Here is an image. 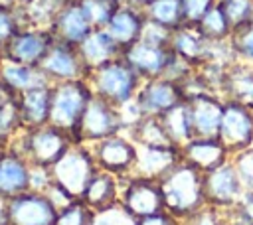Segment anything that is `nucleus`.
Returning a JSON list of instances; mask_svg holds the SVG:
<instances>
[{
	"label": "nucleus",
	"instance_id": "nucleus-23",
	"mask_svg": "<svg viewBox=\"0 0 253 225\" xmlns=\"http://www.w3.org/2000/svg\"><path fill=\"white\" fill-rule=\"evenodd\" d=\"M219 95L225 101H233L253 109V65L245 61H231L225 67Z\"/></svg>",
	"mask_w": 253,
	"mask_h": 225
},
{
	"label": "nucleus",
	"instance_id": "nucleus-37",
	"mask_svg": "<svg viewBox=\"0 0 253 225\" xmlns=\"http://www.w3.org/2000/svg\"><path fill=\"white\" fill-rule=\"evenodd\" d=\"M217 6L233 30L253 22V0H217Z\"/></svg>",
	"mask_w": 253,
	"mask_h": 225
},
{
	"label": "nucleus",
	"instance_id": "nucleus-18",
	"mask_svg": "<svg viewBox=\"0 0 253 225\" xmlns=\"http://www.w3.org/2000/svg\"><path fill=\"white\" fill-rule=\"evenodd\" d=\"M32 189V166L16 150L0 148V197H12Z\"/></svg>",
	"mask_w": 253,
	"mask_h": 225
},
{
	"label": "nucleus",
	"instance_id": "nucleus-5",
	"mask_svg": "<svg viewBox=\"0 0 253 225\" xmlns=\"http://www.w3.org/2000/svg\"><path fill=\"white\" fill-rule=\"evenodd\" d=\"M99 170L89 144H73L51 168V184L79 199L85 186Z\"/></svg>",
	"mask_w": 253,
	"mask_h": 225
},
{
	"label": "nucleus",
	"instance_id": "nucleus-47",
	"mask_svg": "<svg viewBox=\"0 0 253 225\" xmlns=\"http://www.w3.org/2000/svg\"><path fill=\"white\" fill-rule=\"evenodd\" d=\"M126 2H130V4H136V6H140V8H146L152 0H126Z\"/></svg>",
	"mask_w": 253,
	"mask_h": 225
},
{
	"label": "nucleus",
	"instance_id": "nucleus-40",
	"mask_svg": "<svg viewBox=\"0 0 253 225\" xmlns=\"http://www.w3.org/2000/svg\"><path fill=\"white\" fill-rule=\"evenodd\" d=\"M215 4H217V0H180V6H182V24L196 26Z\"/></svg>",
	"mask_w": 253,
	"mask_h": 225
},
{
	"label": "nucleus",
	"instance_id": "nucleus-24",
	"mask_svg": "<svg viewBox=\"0 0 253 225\" xmlns=\"http://www.w3.org/2000/svg\"><path fill=\"white\" fill-rule=\"evenodd\" d=\"M182 160L196 166L200 172H210L217 166H221L223 162L231 160V154L227 152V148L221 144L219 138H192L190 142H186L182 148Z\"/></svg>",
	"mask_w": 253,
	"mask_h": 225
},
{
	"label": "nucleus",
	"instance_id": "nucleus-10",
	"mask_svg": "<svg viewBox=\"0 0 253 225\" xmlns=\"http://www.w3.org/2000/svg\"><path fill=\"white\" fill-rule=\"evenodd\" d=\"M121 203L134 219L166 211V201L160 182L142 176H132L125 180Z\"/></svg>",
	"mask_w": 253,
	"mask_h": 225
},
{
	"label": "nucleus",
	"instance_id": "nucleus-34",
	"mask_svg": "<svg viewBox=\"0 0 253 225\" xmlns=\"http://www.w3.org/2000/svg\"><path fill=\"white\" fill-rule=\"evenodd\" d=\"M24 28H28L24 10L0 2V49Z\"/></svg>",
	"mask_w": 253,
	"mask_h": 225
},
{
	"label": "nucleus",
	"instance_id": "nucleus-35",
	"mask_svg": "<svg viewBox=\"0 0 253 225\" xmlns=\"http://www.w3.org/2000/svg\"><path fill=\"white\" fill-rule=\"evenodd\" d=\"M93 28H107L113 14L125 0H77Z\"/></svg>",
	"mask_w": 253,
	"mask_h": 225
},
{
	"label": "nucleus",
	"instance_id": "nucleus-11",
	"mask_svg": "<svg viewBox=\"0 0 253 225\" xmlns=\"http://www.w3.org/2000/svg\"><path fill=\"white\" fill-rule=\"evenodd\" d=\"M217 138L231 156L253 146V109L233 101H225Z\"/></svg>",
	"mask_w": 253,
	"mask_h": 225
},
{
	"label": "nucleus",
	"instance_id": "nucleus-42",
	"mask_svg": "<svg viewBox=\"0 0 253 225\" xmlns=\"http://www.w3.org/2000/svg\"><path fill=\"white\" fill-rule=\"evenodd\" d=\"M140 39L148 41V43H154V45H162V47H170V39H172V30L152 22L146 18V24H144V30H142V36Z\"/></svg>",
	"mask_w": 253,
	"mask_h": 225
},
{
	"label": "nucleus",
	"instance_id": "nucleus-3",
	"mask_svg": "<svg viewBox=\"0 0 253 225\" xmlns=\"http://www.w3.org/2000/svg\"><path fill=\"white\" fill-rule=\"evenodd\" d=\"M87 81L93 89V95L109 101L115 107L132 101L144 83V79L125 61L123 55L91 69Z\"/></svg>",
	"mask_w": 253,
	"mask_h": 225
},
{
	"label": "nucleus",
	"instance_id": "nucleus-43",
	"mask_svg": "<svg viewBox=\"0 0 253 225\" xmlns=\"http://www.w3.org/2000/svg\"><path fill=\"white\" fill-rule=\"evenodd\" d=\"M239 225H253V189H243L241 197L233 205Z\"/></svg>",
	"mask_w": 253,
	"mask_h": 225
},
{
	"label": "nucleus",
	"instance_id": "nucleus-17",
	"mask_svg": "<svg viewBox=\"0 0 253 225\" xmlns=\"http://www.w3.org/2000/svg\"><path fill=\"white\" fill-rule=\"evenodd\" d=\"M49 32L53 34L55 41L77 47L93 32V26H91L87 14L83 12L81 4L77 0H67L65 6L53 18Z\"/></svg>",
	"mask_w": 253,
	"mask_h": 225
},
{
	"label": "nucleus",
	"instance_id": "nucleus-4",
	"mask_svg": "<svg viewBox=\"0 0 253 225\" xmlns=\"http://www.w3.org/2000/svg\"><path fill=\"white\" fill-rule=\"evenodd\" d=\"M93 99V89L87 79H71L51 83V109H49V124L69 132L75 138L77 126L85 112V107Z\"/></svg>",
	"mask_w": 253,
	"mask_h": 225
},
{
	"label": "nucleus",
	"instance_id": "nucleus-38",
	"mask_svg": "<svg viewBox=\"0 0 253 225\" xmlns=\"http://www.w3.org/2000/svg\"><path fill=\"white\" fill-rule=\"evenodd\" d=\"M229 45L233 49L235 59L253 65V22L233 30L229 38Z\"/></svg>",
	"mask_w": 253,
	"mask_h": 225
},
{
	"label": "nucleus",
	"instance_id": "nucleus-33",
	"mask_svg": "<svg viewBox=\"0 0 253 225\" xmlns=\"http://www.w3.org/2000/svg\"><path fill=\"white\" fill-rule=\"evenodd\" d=\"M67 0H34L24 10L26 24L34 28H49L57 12L65 6Z\"/></svg>",
	"mask_w": 253,
	"mask_h": 225
},
{
	"label": "nucleus",
	"instance_id": "nucleus-30",
	"mask_svg": "<svg viewBox=\"0 0 253 225\" xmlns=\"http://www.w3.org/2000/svg\"><path fill=\"white\" fill-rule=\"evenodd\" d=\"M196 28L200 30V34L208 39V41H211V43H223V41H229V38H231V34H233V28H231V24L227 22V18H225V14L219 10V6L215 4L198 24H196Z\"/></svg>",
	"mask_w": 253,
	"mask_h": 225
},
{
	"label": "nucleus",
	"instance_id": "nucleus-26",
	"mask_svg": "<svg viewBox=\"0 0 253 225\" xmlns=\"http://www.w3.org/2000/svg\"><path fill=\"white\" fill-rule=\"evenodd\" d=\"M77 49H79V55H81L87 71L119 57L123 51L121 45L113 39V36L105 28H93V32L77 45Z\"/></svg>",
	"mask_w": 253,
	"mask_h": 225
},
{
	"label": "nucleus",
	"instance_id": "nucleus-20",
	"mask_svg": "<svg viewBox=\"0 0 253 225\" xmlns=\"http://www.w3.org/2000/svg\"><path fill=\"white\" fill-rule=\"evenodd\" d=\"M16 103H18L24 130L49 124L51 83H43V85H38V87H32V89L18 93Z\"/></svg>",
	"mask_w": 253,
	"mask_h": 225
},
{
	"label": "nucleus",
	"instance_id": "nucleus-12",
	"mask_svg": "<svg viewBox=\"0 0 253 225\" xmlns=\"http://www.w3.org/2000/svg\"><path fill=\"white\" fill-rule=\"evenodd\" d=\"M245 186L239 178V172L231 160L204 174V195L206 203L223 209L233 207L241 197Z\"/></svg>",
	"mask_w": 253,
	"mask_h": 225
},
{
	"label": "nucleus",
	"instance_id": "nucleus-8",
	"mask_svg": "<svg viewBox=\"0 0 253 225\" xmlns=\"http://www.w3.org/2000/svg\"><path fill=\"white\" fill-rule=\"evenodd\" d=\"M53 43H55V38L49 32V28L28 26V28L20 30L2 47V59L40 67V63L43 61V57L47 55V51L51 49Z\"/></svg>",
	"mask_w": 253,
	"mask_h": 225
},
{
	"label": "nucleus",
	"instance_id": "nucleus-41",
	"mask_svg": "<svg viewBox=\"0 0 253 225\" xmlns=\"http://www.w3.org/2000/svg\"><path fill=\"white\" fill-rule=\"evenodd\" d=\"M231 162L235 164L245 189H253V146L235 152L231 156Z\"/></svg>",
	"mask_w": 253,
	"mask_h": 225
},
{
	"label": "nucleus",
	"instance_id": "nucleus-45",
	"mask_svg": "<svg viewBox=\"0 0 253 225\" xmlns=\"http://www.w3.org/2000/svg\"><path fill=\"white\" fill-rule=\"evenodd\" d=\"M4 201H6V199H4ZM4 201L0 203V225H10V219H8V211H6Z\"/></svg>",
	"mask_w": 253,
	"mask_h": 225
},
{
	"label": "nucleus",
	"instance_id": "nucleus-6",
	"mask_svg": "<svg viewBox=\"0 0 253 225\" xmlns=\"http://www.w3.org/2000/svg\"><path fill=\"white\" fill-rule=\"evenodd\" d=\"M121 130H125V124H123L119 107L93 95V99L85 107L75 138H77V144H95L109 136L121 134Z\"/></svg>",
	"mask_w": 253,
	"mask_h": 225
},
{
	"label": "nucleus",
	"instance_id": "nucleus-15",
	"mask_svg": "<svg viewBox=\"0 0 253 225\" xmlns=\"http://www.w3.org/2000/svg\"><path fill=\"white\" fill-rule=\"evenodd\" d=\"M186 103L190 107L194 136L217 138L221 116H223L225 99L221 95H217V93L206 91V93H196V95L186 97Z\"/></svg>",
	"mask_w": 253,
	"mask_h": 225
},
{
	"label": "nucleus",
	"instance_id": "nucleus-25",
	"mask_svg": "<svg viewBox=\"0 0 253 225\" xmlns=\"http://www.w3.org/2000/svg\"><path fill=\"white\" fill-rule=\"evenodd\" d=\"M121 182H123L121 178L99 168L93 174V178L89 180V184L85 186L79 199L83 203H87L93 211H103L121 201V195H119V191L123 189Z\"/></svg>",
	"mask_w": 253,
	"mask_h": 225
},
{
	"label": "nucleus",
	"instance_id": "nucleus-21",
	"mask_svg": "<svg viewBox=\"0 0 253 225\" xmlns=\"http://www.w3.org/2000/svg\"><path fill=\"white\" fill-rule=\"evenodd\" d=\"M170 49L188 65L198 69L210 59L211 51V41H208L196 26L182 24L176 30H172V39H170Z\"/></svg>",
	"mask_w": 253,
	"mask_h": 225
},
{
	"label": "nucleus",
	"instance_id": "nucleus-22",
	"mask_svg": "<svg viewBox=\"0 0 253 225\" xmlns=\"http://www.w3.org/2000/svg\"><path fill=\"white\" fill-rule=\"evenodd\" d=\"M182 160L178 146H136V164L132 176L160 180Z\"/></svg>",
	"mask_w": 253,
	"mask_h": 225
},
{
	"label": "nucleus",
	"instance_id": "nucleus-16",
	"mask_svg": "<svg viewBox=\"0 0 253 225\" xmlns=\"http://www.w3.org/2000/svg\"><path fill=\"white\" fill-rule=\"evenodd\" d=\"M40 69L49 83L87 79V73H89L79 55V49L75 45H67V43H59V41H55L51 45V49L40 63Z\"/></svg>",
	"mask_w": 253,
	"mask_h": 225
},
{
	"label": "nucleus",
	"instance_id": "nucleus-19",
	"mask_svg": "<svg viewBox=\"0 0 253 225\" xmlns=\"http://www.w3.org/2000/svg\"><path fill=\"white\" fill-rule=\"evenodd\" d=\"M144 24H146L144 8L125 0L119 6V10L113 14V18L109 20L105 30L113 36V39L121 45V49H125V47H128V45H132L134 41L140 39Z\"/></svg>",
	"mask_w": 253,
	"mask_h": 225
},
{
	"label": "nucleus",
	"instance_id": "nucleus-48",
	"mask_svg": "<svg viewBox=\"0 0 253 225\" xmlns=\"http://www.w3.org/2000/svg\"><path fill=\"white\" fill-rule=\"evenodd\" d=\"M0 59H2V49H0Z\"/></svg>",
	"mask_w": 253,
	"mask_h": 225
},
{
	"label": "nucleus",
	"instance_id": "nucleus-27",
	"mask_svg": "<svg viewBox=\"0 0 253 225\" xmlns=\"http://www.w3.org/2000/svg\"><path fill=\"white\" fill-rule=\"evenodd\" d=\"M0 83L14 95L49 83L45 75L42 73L40 67L34 65H24V63H14V61H4L0 59Z\"/></svg>",
	"mask_w": 253,
	"mask_h": 225
},
{
	"label": "nucleus",
	"instance_id": "nucleus-44",
	"mask_svg": "<svg viewBox=\"0 0 253 225\" xmlns=\"http://www.w3.org/2000/svg\"><path fill=\"white\" fill-rule=\"evenodd\" d=\"M134 225H174V215L170 211H160L154 215L138 217Z\"/></svg>",
	"mask_w": 253,
	"mask_h": 225
},
{
	"label": "nucleus",
	"instance_id": "nucleus-1",
	"mask_svg": "<svg viewBox=\"0 0 253 225\" xmlns=\"http://www.w3.org/2000/svg\"><path fill=\"white\" fill-rule=\"evenodd\" d=\"M158 182L164 193L166 211H170L172 215L190 217L206 205L204 172H200L196 166L180 160Z\"/></svg>",
	"mask_w": 253,
	"mask_h": 225
},
{
	"label": "nucleus",
	"instance_id": "nucleus-2",
	"mask_svg": "<svg viewBox=\"0 0 253 225\" xmlns=\"http://www.w3.org/2000/svg\"><path fill=\"white\" fill-rule=\"evenodd\" d=\"M73 144L77 142L69 132L53 124H45V126L22 130L8 142V148L24 156L30 162V166L51 168Z\"/></svg>",
	"mask_w": 253,
	"mask_h": 225
},
{
	"label": "nucleus",
	"instance_id": "nucleus-46",
	"mask_svg": "<svg viewBox=\"0 0 253 225\" xmlns=\"http://www.w3.org/2000/svg\"><path fill=\"white\" fill-rule=\"evenodd\" d=\"M4 4H10V6H16V8H26L28 4H32L34 0H2Z\"/></svg>",
	"mask_w": 253,
	"mask_h": 225
},
{
	"label": "nucleus",
	"instance_id": "nucleus-14",
	"mask_svg": "<svg viewBox=\"0 0 253 225\" xmlns=\"http://www.w3.org/2000/svg\"><path fill=\"white\" fill-rule=\"evenodd\" d=\"M121 55L146 81V79H156L166 75L168 65L174 57V51L170 47H162V45H154L144 39H138L132 45L125 47Z\"/></svg>",
	"mask_w": 253,
	"mask_h": 225
},
{
	"label": "nucleus",
	"instance_id": "nucleus-39",
	"mask_svg": "<svg viewBox=\"0 0 253 225\" xmlns=\"http://www.w3.org/2000/svg\"><path fill=\"white\" fill-rule=\"evenodd\" d=\"M136 219L123 207V203H115L103 211H95L91 225H134Z\"/></svg>",
	"mask_w": 253,
	"mask_h": 225
},
{
	"label": "nucleus",
	"instance_id": "nucleus-36",
	"mask_svg": "<svg viewBox=\"0 0 253 225\" xmlns=\"http://www.w3.org/2000/svg\"><path fill=\"white\" fill-rule=\"evenodd\" d=\"M95 211L81 199H73L57 209L55 225H91Z\"/></svg>",
	"mask_w": 253,
	"mask_h": 225
},
{
	"label": "nucleus",
	"instance_id": "nucleus-28",
	"mask_svg": "<svg viewBox=\"0 0 253 225\" xmlns=\"http://www.w3.org/2000/svg\"><path fill=\"white\" fill-rule=\"evenodd\" d=\"M160 122L168 134V138L172 140L174 146L182 148L186 142H190L194 136V126H192V116H190V107L186 103V99L172 107L170 111L160 114Z\"/></svg>",
	"mask_w": 253,
	"mask_h": 225
},
{
	"label": "nucleus",
	"instance_id": "nucleus-7",
	"mask_svg": "<svg viewBox=\"0 0 253 225\" xmlns=\"http://www.w3.org/2000/svg\"><path fill=\"white\" fill-rule=\"evenodd\" d=\"M10 225H55L57 207L45 191H22L4 201Z\"/></svg>",
	"mask_w": 253,
	"mask_h": 225
},
{
	"label": "nucleus",
	"instance_id": "nucleus-31",
	"mask_svg": "<svg viewBox=\"0 0 253 225\" xmlns=\"http://www.w3.org/2000/svg\"><path fill=\"white\" fill-rule=\"evenodd\" d=\"M22 130H24V124L18 111L16 95H8L0 101V144L6 146Z\"/></svg>",
	"mask_w": 253,
	"mask_h": 225
},
{
	"label": "nucleus",
	"instance_id": "nucleus-9",
	"mask_svg": "<svg viewBox=\"0 0 253 225\" xmlns=\"http://www.w3.org/2000/svg\"><path fill=\"white\" fill-rule=\"evenodd\" d=\"M89 146H91L95 162L101 170H105L121 180H128V176L134 174L136 144L128 136L115 134V136H109V138L99 140Z\"/></svg>",
	"mask_w": 253,
	"mask_h": 225
},
{
	"label": "nucleus",
	"instance_id": "nucleus-49",
	"mask_svg": "<svg viewBox=\"0 0 253 225\" xmlns=\"http://www.w3.org/2000/svg\"><path fill=\"white\" fill-rule=\"evenodd\" d=\"M0 148H2V144H0Z\"/></svg>",
	"mask_w": 253,
	"mask_h": 225
},
{
	"label": "nucleus",
	"instance_id": "nucleus-32",
	"mask_svg": "<svg viewBox=\"0 0 253 225\" xmlns=\"http://www.w3.org/2000/svg\"><path fill=\"white\" fill-rule=\"evenodd\" d=\"M146 18L168 28V30H176L178 26H182V6L180 0H152L146 8Z\"/></svg>",
	"mask_w": 253,
	"mask_h": 225
},
{
	"label": "nucleus",
	"instance_id": "nucleus-13",
	"mask_svg": "<svg viewBox=\"0 0 253 225\" xmlns=\"http://www.w3.org/2000/svg\"><path fill=\"white\" fill-rule=\"evenodd\" d=\"M184 99H186V95H184L182 85L178 81H172L166 77L146 79L134 97V101L140 107L144 116H160L162 112L180 105Z\"/></svg>",
	"mask_w": 253,
	"mask_h": 225
},
{
	"label": "nucleus",
	"instance_id": "nucleus-29",
	"mask_svg": "<svg viewBox=\"0 0 253 225\" xmlns=\"http://www.w3.org/2000/svg\"><path fill=\"white\" fill-rule=\"evenodd\" d=\"M126 130L128 138L136 146H174L160 122V116H142Z\"/></svg>",
	"mask_w": 253,
	"mask_h": 225
}]
</instances>
